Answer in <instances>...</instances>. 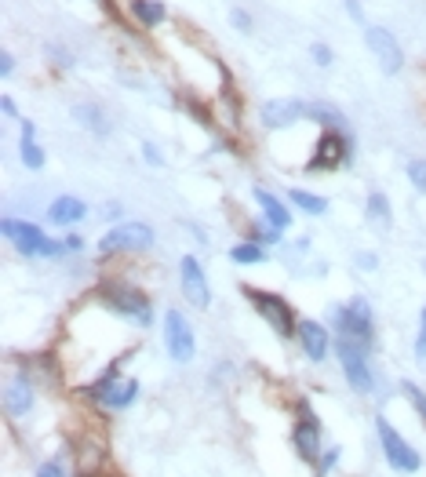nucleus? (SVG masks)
<instances>
[{"label":"nucleus","instance_id":"obj_27","mask_svg":"<svg viewBox=\"0 0 426 477\" xmlns=\"http://www.w3.org/2000/svg\"><path fill=\"white\" fill-rule=\"evenodd\" d=\"M310 117H317V121H324L332 128H346V117L335 113V110H328V106H310Z\"/></svg>","mask_w":426,"mask_h":477},{"label":"nucleus","instance_id":"obj_22","mask_svg":"<svg viewBox=\"0 0 426 477\" xmlns=\"http://www.w3.org/2000/svg\"><path fill=\"white\" fill-rule=\"evenodd\" d=\"M288 197H292V204H295V208H303L306 215H324V211H328V200H324V197H317V193H306V190H292Z\"/></svg>","mask_w":426,"mask_h":477},{"label":"nucleus","instance_id":"obj_7","mask_svg":"<svg viewBox=\"0 0 426 477\" xmlns=\"http://www.w3.org/2000/svg\"><path fill=\"white\" fill-rule=\"evenodd\" d=\"M92 401H99L102 408H128L135 397H139V383L135 379H121L117 368H110L92 390H88Z\"/></svg>","mask_w":426,"mask_h":477},{"label":"nucleus","instance_id":"obj_18","mask_svg":"<svg viewBox=\"0 0 426 477\" xmlns=\"http://www.w3.org/2000/svg\"><path fill=\"white\" fill-rule=\"evenodd\" d=\"M256 204L263 208V215H266V222H270L274 229H288V222H292V211L285 208V200H281V197H274L270 190L256 186Z\"/></svg>","mask_w":426,"mask_h":477},{"label":"nucleus","instance_id":"obj_31","mask_svg":"<svg viewBox=\"0 0 426 477\" xmlns=\"http://www.w3.org/2000/svg\"><path fill=\"white\" fill-rule=\"evenodd\" d=\"M15 73V59L5 52V55H0V77H12Z\"/></svg>","mask_w":426,"mask_h":477},{"label":"nucleus","instance_id":"obj_32","mask_svg":"<svg viewBox=\"0 0 426 477\" xmlns=\"http://www.w3.org/2000/svg\"><path fill=\"white\" fill-rule=\"evenodd\" d=\"M314 59H317L321 66H328V63H332V52H328L324 44H314Z\"/></svg>","mask_w":426,"mask_h":477},{"label":"nucleus","instance_id":"obj_13","mask_svg":"<svg viewBox=\"0 0 426 477\" xmlns=\"http://www.w3.org/2000/svg\"><path fill=\"white\" fill-rule=\"evenodd\" d=\"M303 117H310V106H303L299 99H270V102L263 106V124L274 128V131L292 128V124L303 121Z\"/></svg>","mask_w":426,"mask_h":477},{"label":"nucleus","instance_id":"obj_25","mask_svg":"<svg viewBox=\"0 0 426 477\" xmlns=\"http://www.w3.org/2000/svg\"><path fill=\"white\" fill-rule=\"evenodd\" d=\"M73 113H77V121H88L95 135H106V131H110V124H106V117L99 113V106H77Z\"/></svg>","mask_w":426,"mask_h":477},{"label":"nucleus","instance_id":"obj_39","mask_svg":"<svg viewBox=\"0 0 426 477\" xmlns=\"http://www.w3.org/2000/svg\"><path fill=\"white\" fill-rule=\"evenodd\" d=\"M95 477H113V473H95Z\"/></svg>","mask_w":426,"mask_h":477},{"label":"nucleus","instance_id":"obj_9","mask_svg":"<svg viewBox=\"0 0 426 477\" xmlns=\"http://www.w3.org/2000/svg\"><path fill=\"white\" fill-rule=\"evenodd\" d=\"M364 354H368V350H361V346L339 339V365H343V372H346V379H350V386H353L357 394H372V386H375Z\"/></svg>","mask_w":426,"mask_h":477},{"label":"nucleus","instance_id":"obj_35","mask_svg":"<svg viewBox=\"0 0 426 477\" xmlns=\"http://www.w3.org/2000/svg\"><path fill=\"white\" fill-rule=\"evenodd\" d=\"M234 26H237V30H252V23H248L245 12H234Z\"/></svg>","mask_w":426,"mask_h":477},{"label":"nucleus","instance_id":"obj_30","mask_svg":"<svg viewBox=\"0 0 426 477\" xmlns=\"http://www.w3.org/2000/svg\"><path fill=\"white\" fill-rule=\"evenodd\" d=\"M37 477H66V470H63L59 462H44V466L37 470Z\"/></svg>","mask_w":426,"mask_h":477},{"label":"nucleus","instance_id":"obj_11","mask_svg":"<svg viewBox=\"0 0 426 477\" xmlns=\"http://www.w3.org/2000/svg\"><path fill=\"white\" fill-rule=\"evenodd\" d=\"M179 277H182V296L197 307V310H204V307H211V292H208V277H204V267L193 259V256H186L182 263H179Z\"/></svg>","mask_w":426,"mask_h":477},{"label":"nucleus","instance_id":"obj_12","mask_svg":"<svg viewBox=\"0 0 426 477\" xmlns=\"http://www.w3.org/2000/svg\"><path fill=\"white\" fill-rule=\"evenodd\" d=\"M5 233L15 241V248L23 252V256H44L48 252V237H44V229L41 226H34V222H15V219H5Z\"/></svg>","mask_w":426,"mask_h":477},{"label":"nucleus","instance_id":"obj_6","mask_svg":"<svg viewBox=\"0 0 426 477\" xmlns=\"http://www.w3.org/2000/svg\"><path fill=\"white\" fill-rule=\"evenodd\" d=\"M164 346H168V357H171L175 365H189V361H193L197 339H193L189 321H186L179 310H168V314H164Z\"/></svg>","mask_w":426,"mask_h":477},{"label":"nucleus","instance_id":"obj_4","mask_svg":"<svg viewBox=\"0 0 426 477\" xmlns=\"http://www.w3.org/2000/svg\"><path fill=\"white\" fill-rule=\"evenodd\" d=\"M153 245V229L146 222H121L102 233L99 252L102 256H121V252H146Z\"/></svg>","mask_w":426,"mask_h":477},{"label":"nucleus","instance_id":"obj_38","mask_svg":"<svg viewBox=\"0 0 426 477\" xmlns=\"http://www.w3.org/2000/svg\"><path fill=\"white\" fill-rule=\"evenodd\" d=\"M357 263H361L364 270H375V267H379V259H375V256H357Z\"/></svg>","mask_w":426,"mask_h":477},{"label":"nucleus","instance_id":"obj_26","mask_svg":"<svg viewBox=\"0 0 426 477\" xmlns=\"http://www.w3.org/2000/svg\"><path fill=\"white\" fill-rule=\"evenodd\" d=\"M401 390H404V397H408V401L415 404V412H419V415L426 419V394H422V390H419V386H415L411 379H404V383H401Z\"/></svg>","mask_w":426,"mask_h":477},{"label":"nucleus","instance_id":"obj_1","mask_svg":"<svg viewBox=\"0 0 426 477\" xmlns=\"http://www.w3.org/2000/svg\"><path fill=\"white\" fill-rule=\"evenodd\" d=\"M245 296H248V303L256 307V314L281 336V339H288V336H295L299 332V321H295V314H292V307L281 299V296H274V292H263V288H245Z\"/></svg>","mask_w":426,"mask_h":477},{"label":"nucleus","instance_id":"obj_16","mask_svg":"<svg viewBox=\"0 0 426 477\" xmlns=\"http://www.w3.org/2000/svg\"><path fill=\"white\" fill-rule=\"evenodd\" d=\"M343 161H346L343 131H324L321 142H317V153H314V164H310V168H339Z\"/></svg>","mask_w":426,"mask_h":477},{"label":"nucleus","instance_id":"obj_15","mask_svg":"<svg viewBox=\"0 0 426 477\" xmlns=\"http://www.w3.org/2000/svg\"><path fill=\"white\" fill-rule=\"evenodd\" d=\"M102 462H106V441L102 437H81V444H77V470H81V477L102 473Z\"/></svg>","mask_w":426,"mask_h":477},{"label":"nucleus","instance_id":"obj_5","mask_svg":"<svg viewBox=\"0 0 426 477\" xmlns=\"http://www.w3.org/2000/svg\"><path fill=\"white\" fill-rule=\"evenodd\" d=\"M375 430H379V444H382V455H386V462L397 470V473H415L419 466H422V459H419V452L390 426V419H375Z\"/></svg>","mask_w":426,"mask_h":477},{"label":"nucleus","instance_id":"obj_8","mask_svg":"<svg viewBox=\"0 0 426 477\" xmlns=\"http://www.w3.org/2000/svg\"><path fill=\"white\" fill-rule=\"evenodd\" d=\"M292 444H295V452H299L306 462H314V459L321 455V423H317V415L310 412V404H306V401H299V404H295V430H292Z\"/></svg>","mask_w":426,"mask_h":477},{"label":"nucleus","instance_id":"obj_2","mask_svg":"<svg viewBox=\"0 0 426 477\" xmlns=\"http://www.w3.org/2000/svg\"><path fill=\"white\" fill-rule=\"evenodd\" d=\"M335 325H339V339H346V343H353L361 350L372 346V307H368V299L357 296L346 307H339L335 310Z\"/></svg>","mask_w":426,"mask_h":477},{"label":"nucleus","instance_id":"obj_10","mask_svg":"<svg viewBox=\"0 0 426 477\" xmlns=\"http://www.w3.org/2000/svg\"><path fill=\"white\" fill-rule=\"evenodd\" d=\"M368 52L379 59V66H382V73H401V63H404V55H401V44L393 41V34L390 30H382V26H372L368 30Z\"/></svg>","mask_w":426,"mask_h":477},{"label":"nucleus","instance_id":"obj_23","mask_svg":"<svg viewBox=\"0 0 426 477\" xmlns=\"http://www.w3.org/2000/svg\"><path fill=\"white\" fill-rule=\"evenodd\" d=\"M230 259L241 263V267H252V263H263L266 252H263L259 241H245V245H234V248H230Z\"/></svg>","mask_w":426,"mask_h":477},{"label":"nucleus","instance_id":"obj_36","mask_svg":"<svg viewBox=\"0 0 426 477\" xmlns=\"http://www.w3.org/2000/svg\"><path fill=\"white\" fill-rule=\"evenodd\" d=\"M142 153H146V161H150V164H160V153H157V146H150V142H146V146H142Z\"/></svg>","mask_w":426,"mask_h":477},{"label":"nucleus","instance_id":"obj_20","mask_svg":"<svg viewBox=\"0 0 426 477\" xmlns=\"http://www.w3.org/2000/svg\"><path fill=\"white\" fill-rule=\"evenodd\" d=\"M52 222H59V226H73V222H81L84 215H88V208H84V200H77V197H59V200H52Z\"/></svg>","mask_w":426,"mask_h":477},{"label":"nucleus","instance_id":"obj_34","mask_svg":"<svg viewBox=\"0 0 426 477\" xmlns=\"http://www.w3.org/2000/svg\"><path fill=\"white\" fill-rule=\"evenodd\" d=\"M63 245H66V252H81V248H84L77 233H70V237H66V241H63Z\"/></svg>","mask_w":426,"mask_h":477},{"label":"nucleus","instance_id":"obj_33","mask_svg":"<svg viewBox=\"0 0 426 477\" xmlns=\"http://www.w3.org/2000/svg\"><path fill=\"white\" fill-rule=\"evenodd\" d=\"M335 459H339V448H328V452H324V459H321V470L328 473V470L335 466Z\"/></svg>","mask_w":426,"mask_h":477},{"label":"nucleus","instance_id":"obj_3","mask_svg":"<svg viewBox=\"0 0 426 477\" xmlns=\"http://www.w3.org/2000/svg\"><path fill=\"white\" fill-rule=\"evenodd\" d=\"M102 299L121 314V317H128V321H135L139 328H146L150 321H153V310H150V299L139 292V288H131V285H121V281H110V285H102Z\"/></svg>","mask_w":426,"mask_h":477},{"label":"nucleus","instance_id":"obj_17","mask_svg":"<svg viewBox=\"0 0 426 477\" xmlns=\"http://www.w3.org/2000/svg\"><path fill=\"white\" fill-rule=\"evenodd\" d=\"M5 408H8L12 419H23V415L34 408V386H30L26 379H12V383L5 386Z\"/></svg>","mask_w":426,"mask_h":477},{"label":"nucleus","instance_id":"obj_29","mask_svg":"<svg viewBox=\"0 0 426 477\" xmlns=\"http://www.w3.org/2000/svg\"><path fill=\"white\" fill-rule=\"evenodd\" d=\"M408 179H411V186L419 193H426V161H411L408 164Z\"/></svg>","mask_w":426,"mask_h":477},{"label":"nucleus","instance_id":"obj_14","mask_svg":"<svg viewBox=\"0 0 426 477\" xmlns=\"http://www.w3.org/2000/svg\"><path fill=\"white\" fill-rule=\"evenodd\" d=\"M295 339H299L303 354H306L314 365H321V361L328 357V332H324V325H317V321H299Z\"/></svg>","mask_w":426,"mask_h":477},{"label":"nucleus","instance_id":"obj_19","mask_svg":"<svg viewBox=\"0 0 426 477\" xmlns=\"http://www.w3.org/2000/svg\"><path fill=\"white\" fill-rule=\"evenodd\" d=\"M19 153H23V164L26 168H44V150L37 146V128L34 121H23V139H19Z\"/></svg>","mask_w":426,"mask_h":477},{"label":"nucleus","instance_id":"obj_28","mask_svg":"<svg viewBox=\"0 0 426 477\" xmlns=\"http://www.w3.org/2000/svg\"><path fill=\"white\" fill-rule=\"evenodd\" d=\"M415 361L419 368H426V307L419 314V336H415Z\"/></svg>","mask_w":426,"mask_h":477},{"label":"nucleus","instance_id":"obj_21","mask_svg":"<svg viewBox=\"0 0 426 477\" xmlns=\"http://www.w3.org/2000/svg\"><path fill=\"white\" fill-rule=\"evenodd\" d=\"M131 15L142 26H160L168 12H164V5H157V0H131Z\"/></svg>","mask_w":426,"mask_h":477},{"label":"nucleus","instance_id":"obj_24","mask_svg":"<svg viewBox=\"0 0 426 477\" xmlns=\"http://www.w3.org/2000/svg\"><path fill=\"white\" fill-rule=\"evenodd\" d=\"M368 219L379 226V229H390V200L382 193H372L368 197Z\"/></svg>","mask_w":426,"mask_h":477},{"label":"nucleus","instance_id":"obj_37","mask_svg":"<svg viewBox=\"0 0 426 477\" xmlns=\"http://www.w3.org/2000/svg\"><path fill=\"white\" fill-rule=\"evenodd\" d=\"M0 110H5L8 117H15V99H12V95H5V99H0Z\"/></svg>","mask_w":426,"mask_h":477}]
</instances>
